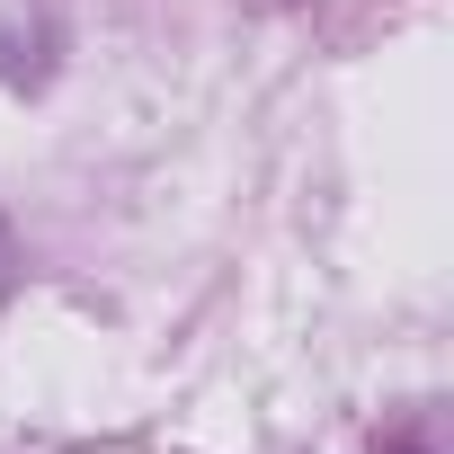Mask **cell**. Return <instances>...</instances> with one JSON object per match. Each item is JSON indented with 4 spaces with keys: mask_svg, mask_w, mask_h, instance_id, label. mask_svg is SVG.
<instances>
[{
    "mask_svg": "<svg viewBox=\"0 0 454 454\" xmlns=\"http://www.w3.org/2000/svg\"><path fill=\"white\" fill-rule=\"evenodd\" d=\"M19 286V241H10V223H0V294Z\"/></svg>",
    "mask_w": 454,
    "mask_h": 454,
    "instance_id": "6da1fadb",
    "label": "cell"
}]
</instances>
